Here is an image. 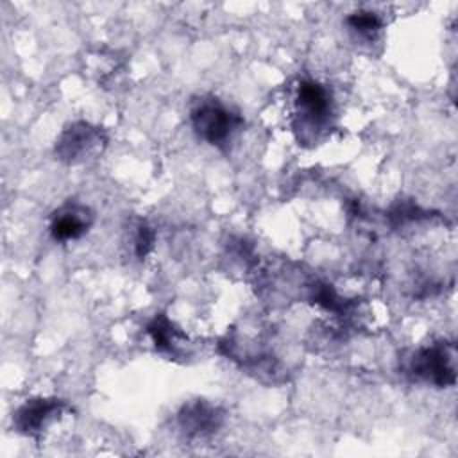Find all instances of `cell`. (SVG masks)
Returning a JSON list of instances; mask_svg holds the SVG:
<instances>
[{
  "instance_id": "cell-10",
  "label": "cell",
  "mask_w": 458,
  "mask_h": 458,
  "mask_svg": "<svg viewBox=\"0 0 458 458\" xmlns=\"http://www.w3.org/2000/svg\"><path fill=\"white\" fill-rule=\"evenodd\" d=\"M136 236H134V252L140 259L147 258V254L152 250L154 242H156V233L150 225H147L145 222H140V225L136 227Z\"/></svg>"
},
{
  "instance_id": "cell-8",
  "label": "cell",
  "mask_w": 458,
  "mask_h": 458,
  "mask_svg": "<svg viewBox=\"0 0 458 458\" xmlns=\"http://www.w3.org/2000/svg\"><path fill=\"white\" fill-rule=\"evenodd\" d=\"M147 333L159 352L170 354V356L179 354V347L184 342V335L174 326V322L165 313H157L147 324Z\"/></svg>"
},
{
  "instance_id": "cell-6",
  "label": "cell",
  "mask_w": 458,
  "mask_h": 458,
  "mask_svg": "<svg viewBox=\"0 0 458 458\" xmlns=\"http://www.w3.org/2000/svg\"><path fill=\"white\" fill-rule=\"evenodd\" d=\"M93 224V213L82 204H64L52 213L50 218V234L55 242L79 240Z\"/></svg>"
},
{
  "instance_id": "cell-2",
  "label": "cell",
  "mask_w": 458,
  "mask_h": 458,
  "mask_svg": "<svg viewBox=\"0 0 458 458\" xmlns=\"http://www.w3.org/2000/svg\"><path fill=\"white\" fill-rule=\"evenodd\" d=\"M190 120L197 136L216 147L227 143L242 125V118L229 111L216 98L199 100L191 107Z\"/></svg>"
},
{
  "instance_id": "cell-3",
  "label": "cell",
  "mask_w": 458,
  "mask_h": 458,
  "mask_svg": "<svg viewBox=\"0 0 458 458\" xmlns=\"http://www.w3.org/2000/svg\"><path fill=\"white\" fill-rule=\"evenodd\" d=\"M107 138L100 127L86 122H73L59 134L54 152L63 163H79L102 150Z\"/></svg>"
},
{
  "instance_id": "cell-5",
  "label": "cell",
  "mask_w": 458,
  "mask_h": 458,
  "mask_svg": "<svg viewBox=\"0 0 458 458\" xmlns=\"http://www.w3.org/2000/svg\"><path fill=\"white\" fill-rule=\"evenodd\" d=\"M222 422H224V411L204 399H195L182 404V408L177 413L179 429L188 438L211 437L213 433H216Z\"/></svg>"
},
{
  "instance_id": "cell-9",
  "label": "cell",
  "mask_w": 458,
  "mask_h": 458,
  "mask_svg": "<svg viewBox=\"0 0 458 458\" xmlns=\"http://www.w3.org/2000/svg\"><path fill=\"white\" fill-rule=\"evenodd\" d=\"M347 23L351 29L367 38H372L383 27L379 14L374 11H356L347 18Z\"/></svg>"
},
{
  "instance_id": "cell-7",
  "label": "cell",
  "mask_w": 458,
  "mask_h": 458,
  "mask_svg": "<svg viewBox=\"0 0 458 458\" xmlns=\"http://www.w3.org/2000/svg\"><path fill=\"white\" fill-rule=\"evenodd\" d=\"M295 104L306 122L315 127L324 125L331 114V95L326 86L313 79H302L297 84Z\"/></svg>"
},
{
  "instance_id": "cell-4",
  "label": "cell",
  "mask_w": 458,
  "mask_h": 458,
  "mask_svg": "<svg viewBox=\"0 0 458 458\" xmlns=\"http://www.w3.org/2000/svg\"><path fill=\"white\" fill-rule=\"evenodd\" d=\"M70 406L61 399L36 397L25 401L13 415V426L27 437H39Z\"/></svg>"
},
{
  "instance_id": "cell-1",
  "label": "cell",
  "mask_w": 458,
  "mask_h": 458,
  "mask_svg": "<svg viewBox=\"0 0 458 458\" xmlns=\"http://www.w3.org/2000/svg\"><path fill=\"white\" fill-rule=\"evenodd\" d=\"M454 360V345L449 342H437L429 347L417 349L410 356L406 370L417 381L435 386H451L456 381Z\"/></svg>"
}]
</instances>
